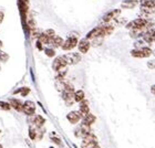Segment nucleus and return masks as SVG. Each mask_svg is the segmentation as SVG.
<instances>
[{"mask_svg":"<svg viewBox=\"0 0 155 148\" xmlns=\"http://www.w3.org/2000/svg\"><path fill=\"white\" fill-rule=\"evenodd\" d=\"M147 66L150 69H155V61H149L147 62Z\"/></svg>","mask_w":155,"mask_h":148,"instance_id":"473e14b6","label":"nucleus"},{"mask_svg":"<svg viewBox=\"0 0 155 148\" xmlns=\"http://www.w3.org/2000/svg\"><path fill=\"white\" fill-rule=\"evenodd\" d=\"M152 54V50L147 47L145 48H142V49H134L131 51V55L134 56V58H139V59H142V58H149L150 55Z\"/></svg>","mask_w":155,"mask_h":148,"instance_id":"f257e3e1","label":"nucleus"},{"mask_svg":"<svg viewBox=\"0 0 155 148\" xmlns=\"http://www.w3.org/2000/svg\"><path fill=\"white\" fill-rule=\"evenodd\" d=\"M80 113L83 116H85L87 114L90 113V107H89V103H87V101L83 100L82 102H80Z\"/></svg>","mask_w":155,"mask_h":148,"instance_id":"2eb2a0df","label":"nucleus"},{"mask_svg":"<svg viewBox=\"0 0 155 148\" xmlns=\"http://www.w3.org/2000/svg\"><path fill=\"white\" fill-rule=\"evenodd\" d=\"M9 103H10V105H11V107H13V108L16 111H18V112L23 110V103L21 101L16 100V98H11V100L9 101Z\"/></svg>","mask_w":155,"mask_h":148,"instance_id":"ddd939ff","label":"nucleus"},{"mask_svg":"<svg viewBox=\"0 0 155 148\" xmlns=\"http://www.w3.org/2000/svg\"><path fill=\"white\" fill-rule=\"evenodd\" d=\"M29 136L31 139H36L37 138V130L33 128H30L29 129Z\"/></svg>","mask_w":155,"mask_h":148,"instance_id":"2f4dec72","label":"nucleus"},{"mask_svg":"<svg viewBox=\"0 0 155 148\" xmlns=\"http://www.w3.org/2000/svg\"><path fill=\"white\" fill-rule=\"evenodd\" d=\"M103 38L104 37H97V38L92 39V43H91V44L93 45V47H99V45L102 44V42H103Z\"/></svg>","mask_w":155,"mask_h":148,"instance_id":"b1692460","label":"nucleus"},{"mask_svg":"<svg viewBox=\"0 0 155 148\" xmlns=\"http://www.w3.org/2000/svg\"><path fill=\"white\" fill-rule=\"evenodd\" d=\"M95 116L93 115V114H91V113H89V114H87V115L84 116V121L83 122H85V123H87L89 125H92L94 122H95Z\"/></svg>","mask_w":155,"mask_h":148,"instance_id":"6ab92c4d","label":"nucleus"},{"mask_svg":"<svg viewBox=\"0 0 155 148\" xmlns=\"http://www.w3.org/2000/svg\"><path fill=\"white\" fill-rule=\"evenodd\" d=\"M33 123H35V125H36L37 127H42L43 124L45 123V119L43 118L42 116L37 115L36 117H35V119H33Z\"/></svg>","mask_w":155,"mask_h":148,"instance_id":"f3484780","label":"nucleus"},{"mask_svg":"<svg viewBox=\"0 0 155 148\" xmlns=\"http://www.w3.org/2000/svg\"><path fill=\"white\" fill-rule=\"evenodd\" d=\"M37 48H38L39 50H42V43L40 41H37Z\"/></svg>","mask_w":155,"mask_h":148,"instance_id":"f704fd0d","label":"nucleus"},{"mask_svg":"<svg viewBox=\"0 0 155 148\" xmlns=\"http://www.w3.org/2000/svg\"><path fill=\"white\" fill-rule=\"evenodd\" d=\"M151 92H152V93L155 95V85H153V86L151 87Z\"/></svg>","mask_w":155,"mask_h":148,"instance_id":"e433bc0d","label":"nucleus"},{"mask_svg":"<svg viewBox=\"0 0 155 148\" xmlns=\"http://www.w3.org/2000/svg\"><path fill=\"white\" fill-rule=\"evenodd\" d=\"M74 100H75V102H79V103L84 100V92L83 91L79 90V91H77V92H74Z\"/></svg>","mask_w":155,"mask_h":148,"instance_id":"aec40b11","label":"nucleus"},{"mask_svg":"<svg viewBox=\"0 0 155 148\" xmlns=\"http://www.w3.org/2000/svg\"><path fill=\"white\" fill-rule=\"evenodd\" d=\"M137 5V0H125L121 3V7L124 9H133Z\"/></svg>","mask_w":155,"mask_h":148,"instance_id":"dca6fc26","label":"nucleus"},{"mask_svg":"<svg viewBox=\"0 0 155 148\" xmlns=\"http://www.w3.org/2000/svg\"><path fill=\"white\" fill-rule=\"evenodd\" d=\"M120 13H121V9L111 10V11H109V12L105 13L103 16V21L104 22H110L111 20L117 19V17L120 16Z\"/></svg>","mask_w":155,"mask_h":148,"instance_id":"6e6552de","label":"nucleus"},{"mask_svg":"<svg viewBox=\"0 0 155 148\" xmlns=\"http://www.w3.org/2000/svg\"><path fill=\"white\" fill-rule=\"evenodd\" d=\"M142 38L146 43H152L153 41H155V29H150L147 32L143 34Z\"/></svg>","mask_w":155,"mask_h":148,"instance_id":"f8f14e48","label":"nucleus"},{"mask_svg":"<svg viewBox=\"0 0 155 148\" xmlns=\"http://www.w3.org/2000/svg\"><path fill=\"white\" fill-rule=\"evenodd\" d=\"M67 64H68V62H67L65 55H61V56H58L57 59H54V61L52 63V69H53L54 71L58 72L59 70L65 68Z\"/></svg>","mask_w":155,"mask_h":148,"instance_id":"20e7f679","label":"nucleus"},{"mask_svg":"<svg viewBox=\"0 0 155 148\" xmlns=\"http://www.w3.org/2000/svg\"><path fill=\"white\" fill-rule=\"evenodd\" d=\"M15 93H20L22 96H27V95L30 93V88H29V87H22V88H20V90L16 91Z\"/></svg>","mask_w":155,"mask_h":148,"instance_id":"a878e982","label":"nucleus"},{"mask_svg":"<svg viewBox=\"0 0 155 148\" xmlns=\"http://www.w3.org/2000/svg\"><path fill=\"white\" fill-rule=\"evenodd\" d=\"M90 126H91V125H89L87 123L83 122V123H82V124H81V125L79 126V127H78V128L74 130V135L77 136L78 138H83L84 136H87V134H90V130H91Z\"/></svg>","mask_w":155,"mask_h":148,"instance_id":"f03ea898","label":"nucleus"},{"mask_svg":"<svg viewBox=\"0 0 155 148\" xmlns=\"http://www.w3.org/2000/svg\"><path fill=\"white\" fill-rule=\"evenodd\" d=\"M38 41L41 42L42 44H49V42H50V38H49V37L43 32V33H41L40 37L38 38Z\"/></svg>","mask_w":155,"mask_h":148,"instance_id":"412c9836","label":"nucleus"},{"mask_svg":"<svg viewBox=\"0 0 155 148\" xmlns=\"http://www.w3.org/2000/svg\"><path fill=\"white\" fill-rule=\"evenodd\" d=\"M2 21H3V12L0 11V23L2 22Z\"/></svg>","mask_w":155,"mask_h":148,"instance_id":"c9c22d12","label":"nucleus"},{"mask_svg":"<svg viewBox=\"0 0 155 148\" xmlns=\"http://www.w3.org/2000/svg\"><path fill=\"white\" fill-rule=\"evenodd\" d=\"M146 23H147V21H146L144 18H137V19L133 20V21L127 23V24H126V28L129 30L135 29V28H143V27L146 26Z\"/></svg>","mask_w":155,"mask_h":148,"instance_id":"39448f33","label":"nucleus"},{"mask_svg":"<svg viewBox=\"0 0 155 148\" xmlns=\"http://www.w3.org/2000/svg\"><path fill=\"white\" fill-rule=\"evenodd\" d=\"M79 41H78V38L75 36H70L68 37V39L63 42V44H62V49L65 50V51H69V50H72V49H74L75 47L78 45Z\"/></svg>","mask_w":155,"mask_h":148,"instance_id":"7ed1b4c3","label":"nucleus"},{"mask_svg":"<svg viewBox=\"0 0 155 148\" xmlns=\"http://www.w3.org/2000/svg\"><path fill=\"white\" fill-rule=\"evenodd\" d=\"M1 47H2V42L0 41V48H1Z\"/></svg>","mask_w":155,"mask_h":148,"instance_id":"4c0bfd02","label":"nucleus"},{"mask_svg":"<svg viewBox=\"0 0 155 148\" xmlns=\"http://www.w3.org/2000/svg\"><path fill=\"white\" fill-rule=\"evenodd\" d=\"M83 148H100L97 142H91V143H82Z\"/></svg>","mask_w":155,"mask_h":148,"instance_id":"5701e85b","label":"nucleus"},{"mask_svg":"<svg viewBox=\"0 0 155 148\" xmlns=\"http://www.w3.org/2000/svg\"><path fill=\"white\" fill-rule=\"evenodd\" d=\"M0 108H2V110H5V111H9L10 108H11V105H10V103L0 101Z\"/></svg>","mask_w":155,"mask_h":148,"instance_id":"bb28decb","label":"nucleus"},{"mask_svg":"<svg viewBox=\"0 0 155 148\" xmlns=\"http://www.w3.org/2000/svg\"><path fill=\"white\" fill-rule=\"evenodd\" d=\"M81 115H82V114H81L80 112L73 111V112H70L68 115H67V118H68V121L71 123V124H77L81 119Z\"/></svg>","mask_w":155,"mask_h":148,"instance_id":"9b49d317","label":"nucleus"},{"mask_svg":"<svg viewBox=\"0 0 155 148\" xmlns=\"http://www.w3.org/2000/svg\"><path fill=\"white\" fill-rule=\"evenodd\" d=\"M63 39L61 37L59 36H55L54 38L50 39V42H49V44H51L52 47H54V48H58V47H62L63 44Z\"/></svg>","mask_w":155,"mask_h":148,"instance_id":"4468645a","label":"nucleus"},{"mask_svg":"<svg viewBox=\"0 0 155 148\" xmlns=\"http://www.w3.org/2000/svg\"><path fill=\"white\" fill-rule=\"evenodd\" d=\"M52 142H54L55 144H58V145L61 144V140H60L59 138H57V137H52Z\"/></svg>","mask_w":155,"mask_h":148,"instance_id":"72a5a7b5","label":"nucleus"},{"mask_svg":"<svg viewBox=\"0 0 155 148\" xmlns=\"http://www.w3.org/2000/svg\"><path fill=\"white\" fill-rule=\"evenodd\" d=\"M97 37H104L103 28H102V26H101V27H95L94 29H92L91 31H89L85 38H87V40H92V39L97 38Z\"/></svg>","mask_w":155,"mask_h":148,"instance_id":"423d86ee","label":"nucleus"},{"mask_svg":"<svg viewBox=\"0 0 155 148\" xmlns=\"http://www.w3.org/2000/svg\"><path fill=\"white\" fill-rule=\"evenodd\" d=\"M145 41L144 40H142V41H137L134 43V47H135V49H142V48H145Z\"/></svg>","mask_w":155,"mask_h":148,"instance_id":"7c9ffc66","label":"nucleus"},{"mask_svg":"<svg viewBox=\"0 0 155 148\" xmlns=\"http://www.w3.org/2000/svg\"><path fill=\"white\" fill-rule=\"evenodd\" d=\"M90 45H91L90 41L85 38V39H82V40L79 41V43H78V48H79V51H80L81 53H87V52L89 51V49H90Z\"/></svg>","mask_w":155,"mask_h":148,"instance_id":"9d476101","label":"nucleus"},{"mask_svg":"<svg viewBox=\"0 0 155 148\" xmlns=\"http://www.w3.org/2000/svg\"><path fill=\"white\" fill-rule=\"evenodd\" d=\"M65 59H67L68 64L74 65L81 61V54L80 53H77V52H72V53L65 54Z\"/></svg>","mask_w":155,"mask_h":148,"instance_id":"0eeeda50","label":"nucleus"},{"mask_svg":"<svg viewBox=\"0 0 155 148\" xmlns=\"http://www.w3.org/2000/svg\"><path fill=\"white\" fill-rule=\"evenodd\" d=\"M8 59H9V55L7 54L6 52L0 51V61H2V62H7V61H8Z\"/></svg>","mask_w":155,"mask_h":148,"instance_id":"cd10ccee","label":"nucleus"},{"mask_svg":"<svg viewBox=\"0 0 155 148\" xmlns=\"http://www.w3.org/2000/svg\"><path fill=\"white\" fill-rule=\"evenodd\" d=\"M35 111H36V104L31 102V101H27L23 103V110L22 112L27 115H32L35 114Z\"/></svg>","mask_w":155,"mask_h":148,"instance_id":"1a4fd4ad","label":"nucleus"},{"mask_svg":"<svg viewBox=\"0 0 155 148\" xmlns=\"http://www.w3.org/2000/svg\"><path fill=\"white\" fill-rule=\"evenodd\" d=\"M141 7H147V8L155 9V0H142Z\"/></svg>","mask_w":155,"mask_h":148,"instance_id":"a211bd4d","label":"nucleus"},{"mask_svg":"<svg viewBox=\"0 0 155 148\" xmlns=\"http://www.w3.org/2000/svg\"><path fill=\"white\" fill-rule=\"evenodd\" d=\"M102 28H103L104 37L110 36L111 33L113 32V27H112V26H109V24H107V26H102Z\"/></svg>","mask_w":155,"mask_h":148,"instance_id":"393cba45","label":"nucleus"},{"mask_svg":"<svg viewBox=\"0 0 155 148\" xmlns=\"http://www.w3.org/2000/svg\"><path fill=\"white\" fill-rule=\"evenodd\" d=\"M45 34H47V36H48L50 39L54 38V37H55V32H54V30H53V29H48V30H45Z\"/></svg>","mask_w":155,"mask_h":148,"instance_id":"c756f323","label":"nucleus"},{"mask_svg":"<svg viewBox=\"0 0 155 148\" xmlns=\"http://www.w3.org/2000/svg\"><path fill=\"white\" fill-rule=\"evenodd\" d=\"M91 142H97V137L90 133V134H87V136H84L82 143H91Z\"/></svg>","mask_w":155,"mask_h":148,"instance_id":"4be33fe9","label":"nucleus"},{"mask_svg":"<svg viewBox=\"0 0 155 148\" xmlns=\"http://www.w3.org/2000/svg\"><path fill=\"white\" fill-rule=\"evenodd\" d=\"M45 54L48 55L49 58H53V56L55 55V52H54V50H53V49H45Z\"/></svg>","mask_w":155,"mask_h":148,"instance_id":"c85d7f7f","label":"nucleus"},{"mask_svg":"<svg viewBox=\"0 0 155 148\" xmlns=\"http://www.w3.org/2000/svg\"><path fill=\"white\" fill-rule=\"evenodd\" d=\"M153 53H154V54H155V51H154V52H153Z\"/></svg>","mask_w":155,"mask_h":148,"instance_id":"ea45409f","label":"nucleus"},{"mask_svg":"<svg viewBox=\"0 0 155 148\" xmlns=\"http://www.w3.org/2000/svg\"><path fill=\"white\" fill-rule=\"evenodd\" d=\"M0 148H2V146H1V145H0Z\"/></svg>","mask_w":155,"mask_h":148,"instance_id":"58836bf2","label":"nucleus"}]
</instances>
